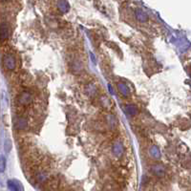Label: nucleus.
<instances>
[{
	"label": "nucleus",
	"mask_w": 191,
	"mask_h": 191,
	"mask_svg": "<svg viewBox=\"0 0 191 191\" xmlns=\"http://www.w3.org/2000/svg\"><path fill=\"white\" fill-rule=\"evenodd\" d=\"M20 80H21V82H22L23 84L28 85V84H30L32 78H31V77H30V75L23 73V74L21 75V76H20Z\"/></svg>",
	"instance_id": "5"
},
{
	"label": "nucleus",
	"mask_w": 191,
	"mask_h": 191,
	"mask_svg": "<svg viewBox=\"0 0 191 191\" xmlns=\"http://www.w3.org/2000/svg\"><path fill=\"white\" fill-rule=\"evenodd\" d=\"M11 36V28L7 23L0 24V41H5Z\"/></svg>",
	"instance_id": "2"
},
{
	"label": "nucleus",
	"mask_w": 191,
	"mask_h": 191,
	"mask_svg": "<svg viewBox=\"0 0 191 191\" xmlns=\"http://www.w3.org/2000/svg\"><path fill=\"white\" fill-rule=\"evenodd\" d=\"M44 190L45 191H56L59 186V180L57 177H50L44 182Z\"/></svg>",
	"instance_id": "1"
},
{
	"label": "nucleus",
	"mask_w": 191,
	"mask_h": 191,
	"mask_svg": "<svg viewBox=\"0 0 191 191\" xmlns=\"http://www.w3.org/2000/svg\"><path fill=\"white\" fill-rule=\"evenodd\" d=\"M3 64L8 70H14L15 68V59L11 55H6L3 59Z\"/></svg>",
	"instance_id": "3"
},
{
	"label": "nucleus",
	"mask_w": 191,
	"mask_h": 191,
	"mask_svg": "<svg viewBox=\"0 0 191 191\" xmlns=\"http://www.w3.org/2000/svg\"><path fill=\"white\" fill-rule=\"evenodd\" d=\"M31 100H32V97H31V95L29 93H23L18 98V101L22 106L27 105V104H29L31 102Z\"/></svg>",
	"instance_id": "4"
},
{
	"label": "nucleus",
	"mask_w": 191,
	"mask_h": 191,
	"mask_svg": "<svg viewBox=\"0 0 191 191\" xmlns=\"http://www.w3.org/2000/svg\"><path fill=\"white\" fill-rule=\"evenodd\" d=\"M68 191H74V190H68Z\"/></svg>",
	"instance_id": "7"
},
{
	"label": "nucleus",
	"mask_w": 191,
	"mask_h": 191,
	"mask_svg": "<svg viewBox=\"0 0 191 191\" xmlns=\"http://www.w3.org/2000/svg\"><path fill=\"white\" fill-rule=\"evenodd\" d=\"M8 186L13 191H18V188H17L16 184H14L13 182H8Z\"/></svg>",
	"instance_id": "6"
}]
</instances>
